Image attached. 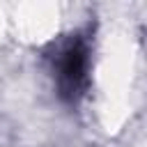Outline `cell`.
Wrapping results in <instances>:
<instances>
[{"instance_id":"cell-1","label":"cell","mask_w":147,"mask_h":147,"mask_svg":"<svg viewBox=\"0 0 147 147\" xmlns=\"http://www.w3.org/2000/svg\"><path fill=\"white\" fill-rule=\"evenodd\" d=\"M87 46L83 39L69 41L57 55V85L64 99L74 101L87 85Z\"/></svg>"}]
</instances>
